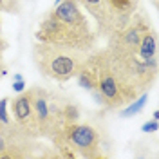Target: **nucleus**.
Segmentation results:
<instances>
[{"label": "nucleus", "instance_id": "1", "mask_svg": "<svg viewBox=\"0 0 159 159\" xmlns=\"http://www.w3.org/2000/svg\"><path fill=\"white\" fill-rule=\"evenodd\" d=\"M81 70L90 80V92L109 110L127 107L143 92H148L157 78V69L138 54H127L109 45L89 52Z\"/></svg>", "mask_w": 159, "mask_h": 159}, {"label": "nucleus", "instance_id": "2", "mask_svg": "<svg viewBox=\"0 0 159 159\" xmlns=\"http://www.w3.org/2000/svg\"><path fill=\"white\" fill-rule=\"evenodd\" d=\"M34 36L38 42L58 43L83 52H92L98 43V34L90 29L89 18L76 0H61L54 9L45 13Z\"/></svg>", "mask_w": 159, "mask_h": 159}, {"label": "nucleus", "instance_id": "3", "mask_svg": "<svg viewBox=\"0 0 159 159\" xmlns=\"http://www.w3.org/2000/svg\"><path fill=\"white\" fill-rule=\"evenodd\" d=\"M87 54L89 52L47 42H36L33 45V61L38 72L58 83L76 78L83 61L87 60Z\"/></svg>", "mask_w": 159, "mask_h": 159}, {"label": "nucleus", "instance_id": "4", "mask_svg": "<svg viewBox=\"0 0 159 159\" xmlns=\"http://www.w3.org/2000/svg\"><path fill=\"white\" fill-rule=\"evenodd\" d=\"M69 99L54 90L34 87L33 89V109H34V121H36V132L38 138H47L56 145L63 132H65V119L63 109Z\"/></svg>", "mask_w": 159, "mask_h": 159}, {"label": "nucleus", "instance_id": "5", "mask_svg": "<svg viewBox=\"0 0 159 159\" xmlns=\"http://www.w3.org/2000/svg\"><path fill=\"white\" fill-rule=\"evenodd\" d=\"M96 24V34L107 40L125 27L139 9V0H76Z\"/></svg>", "mask_w": 159, "mask_h": 159}, {"label": "nucleus", "instance_id": "6", "mask_svg": "<svg viewBox=\"0 0 159 159\" xmlns=\"http://www.w3.org/2000/svg\"><path fill=\"white\" fill-rule=\"evenodd\" d=\"M69 147L76 157H87V159H101L107 157L103 152V138L101 130L94 127L92 123H74L63 134V141L54 148H65Z\"/></svg>", "mask_w": 159, "mask_h": 159}, {"label": "nucleus", "instance_id": "7", "mask_svg": "<svg viewBox=\"0 0 159 159\" xmlns=\"http://www.w3.org/2000/svg\"><path fill=\"white\" fill-rule=\"evenodd\" d=\"M152 29V24L147 13L136 11L130 20L125 24V27L118 31L116 34H112L110 38H107V45L116 51L127 52V54H138V47L141 38Z\"/></svg>", "mask_w": 159, "mask_h": 159}, {"label": "nucleus", "instance_id": "8", "mask_svg": "<svg viewBox=\"0 0 159 159\" xmlns=\"http://www.w3.org/2000/svg\"><path fill=\"white\" fill-rule=\"evenodd\" d=\"M13 123L29 138H38L36 121H34V109H33V89L18 92L16 98L9 99Z\"/></svg>", "mask_w": 159, "mask_h": 159}, {"label": "nucleus", "instance_id": "9", "mask_svg": "<svg viewBox=\"0 0 159 159\" xmlns=\"http://www.w3.org/2000/svg\"><path fill=\"white\" fill-rule=\"evenodd\" d=\"M138 56L141 60L157 56V38H156V31L154 29H150L148 33L141 38L139 47H138Z\"/></svg>", "mask_w": 159, "mask_h": 159}, {"label": "nucleus", "instance_id": "10", "mask_svg": "<svg viewBox=\"0 0 159 159\" xmlns=\"http://www.w3.org/2000/svg\"><path fill=\"white\" fill-rule=\"evenodd\" d=\"M147 101H148V92H143L141 96H138L134 101H130L129 105L121 110V116H123V118H129V116H134V114L141 112L143 107L147 105Z\"/></svg>", "mask_w": 159, "mask_h": 159}, {"label": "nucleus", "instance_id": "11", "mask_svg": "<svg viewBox=\"0 0 159 159\" xmlns=\"http://www.w3.org/2000/svg\"><path fill=\"white\" fill-rule=\"evenodd\" d=\"M0 11L9 13V15H16L22 11V0H0Z\"/></svg>", "mask_w": 159, "mask_h": 159}, {"label": "nucleus", "instance_id": "12", "mask_svg": "<svg viewBox=\"0 0 159 159\" xmlns=\"http://www.w3.org/2000/svg\"><path fill=\"white\" fill-rule=\"evenodd\" d=\"M7 103H9V98H2L0 99V123H2V125L11 123L9 112H7Z\"/></svg>", "mask_w": 159, "mask_h": 159}, {"label": "nucleus", "instance_id": "13", "mask_svg": "<svg viewBox=\"0 0 159 159\" xmlns=\"http://www.w3.org/2000/svg\"><path fill=\"white\" fill-rule=\"evenodd\" d=\"M159 125H157V119H152V121H147L143 127H141V130L143 132H157Z\"/></svg>", "mask_w": 159, "mask_h": 159}, {"label": "nucleus", "instance_id": "14", "mask_svg": "<svg viewBox=\"0 0 159 159\" xmlns=\"http://www.w3.org/2000/svg\"><path fill=\"white\" fill-rule=\"evenodd\" d=\"M13 90H15V92H22V90H25V81H24V80H16V81H13Z\"/></svg>", "mask_w": 159, "mask_h": 159}, {"label": "nucleus", "instance_id": "15", "mask_svg": "<svg viewBox=\"0 0 159 159\" xmlns=\"http://www.w3.org/2000/svg\"><path fill=\"white\" fill-rule=\"evenodd\" d=\"M7 49V42L2 38V34H0V61H4V52Z\"/></svg>", "mask_w": 159, "mask_h": 159}, {"label": "nucleus", "instance_id": "16", "mask_svg": "<svg viewBox=\"0 0 159 159\" xmlns=\"http://www.w3.org/2000/svg\"><path fill=\"white\" fill-rule=\"evenodd\" d=\"M16 80H24L22 78V74H15V76H13V81H16Z\"/></svg>", "mask_w": 159, "mask_h": 159}, {"label": "nucleus", "instance_id": "17", "mask_svg": "<svg viewBox=\"0 0 159 159\" xmlns=\"http://www.w3.org/2000/svg\"><path fill=\"white\" fill-rule=\"evenodd\" d=\"M150 2H152V4H154V6H156V7H157V4H159V0H150Z\"/></svg>", "mask_w": 159, "mask_h": 159}, {"label": "nucleus", "instance_id": "18", "mask_svg": "<svg viewBox=\"0 0 159 159\" xmlns=\"http://www.w3.org/2000/svg\"><path fill=\"white\" fill-rule=\"evenodd\" d=\"M60 2H61V0H54V6H58Z\"/></svg>", "mask_w": 159, "mask_h": 159}, {"label": "nucleus", "instance_id": "19", "mask_svg": "<svg viewBox=\"0 0 159 159\" xmlns=\"http://www.w3.org/2000/svg\"><path fill=\"white\" fill-rule=\"evenodd\" d=\"M0 31H2V20H0Z\"/></svg>", "mask_w": 159, "mask_h": 159}]
</instances>
